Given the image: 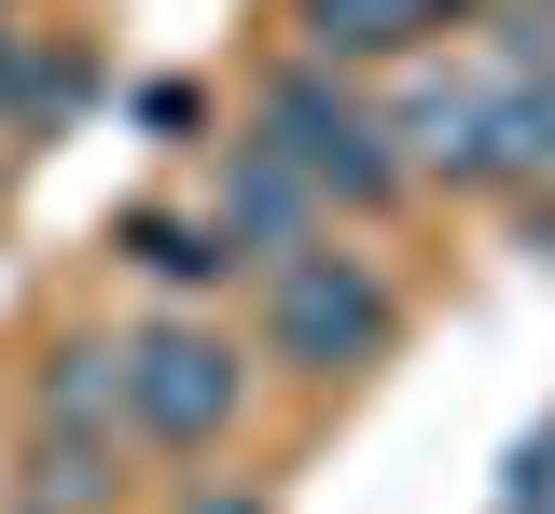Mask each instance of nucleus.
<instances>
[{
  "instance_id": "0eeeda50",
  "label": "nucleus",
  "mask_w": 555,
  "mask_h": 514,
  "mask_svg": "<svg viewBox=\"0 0 555 514\" xmlns=\"http://www.w3.org/2000/svg\"><path fill=\"white\" fill-rule=\"evenodd\" d=\"M126 236H139V265H167V279H222V265H236L222 236H195V222H167V209H139Z\"/></svg>"
},
{
  "instance_id": "f03ea898",
  "label": "nucleus",
  "mask_w": 555,
  "mask_h": 514,
  "mask_svg": "<svg viewBox=\"0 0 555 514\" xmlns=\"http://www.w3.org/2000/svg\"><path fill=\"white\" fill-rule=\"evenodd\" d=\"M403 320H389V279L375 265H347V250H278L264 265V348L278 362H306V375H347V362H375Z\"/></svg>"
},
{
  "instance_id": "f257e3e1",
  "label": "nucleus",
  "mask_w": 555,
  "mask_h": 514,
  "mask_svg": "<svg viewBox=\"0 0 555 514\" xmlns=\"http://www.w3.org/2000/svg\"><path fill=\"white\" fill-rule=\"evenodd\" d=\"M250 153H278L306 195H334V209H389L403 195V153H389V126L347 98L334 70H278L264 83V140Z\"/></svg>"
},
{
  "instance_id": "39448f33",
  "label": "nucleus",
  "mask_w": 555,
  "mask_h": 514,
  "mask_svg": "<svg viewBox=\"0 0 555 514\" xmlns=\"http://www.w3.org/2000/svg\"><path fill=\"white\" fill-rule=\"evenodd\" d=\"M306 209H320V195H306V181H292L278 153H250V167L222 181V236H236L250 265H278V250H306Z\"/></svg>"
},
{
  "instance_id": "423d86ee",
  "label": "nucleus",
  "mask_w": 555,
  "mask_h": 514,
  "mask_svg": "<svg viewBox=\"0 0 555 514\" xmlns=\"http://www.w3.org/2000/svg\"><path fill=\"white\" fill-rule=\"evenodd\" d=\"M42 403H56V432H98V417H112V348H56Z\"/></svg>"
},
{
  "instance_id": "7ed1b4c3",
  "label": "nucleus",
  "mask_w": 555,
  "mask_h": 514,
  "mask_svg": "<svg viewBox=\"0 0 555 514\" xmlns=\"http://www.w3.org/2000/svg\"><path fill=\"white\" fill-rule=\"evenodd\" d=\"M112 403H126L153 445H222V432H236V403H250V375H236V348H222V334L153 320V334H126V348H112Z\"/></svg>"
},
{
  "instance_id": "20e7f679",
  "label": "nucleus",
  "mask_w": 555,
  "mask_h": 514,
  "mask_svg": "<svg viewBox=\"0 0 555 514\" xmlns=\"http://www.w3.org/2000/svg\"><path fill=\"white\" fill-rule=\"evenodd\" d=\"M473 0H306V42L320 56H416L430 28H459Z\"/></svg>"
},
{
  "instance_id": "6e6552de",
  "label": "nucleus",
  "mask_w": 555,
  "mask_h": 514,
  "mask_svg": "<svg viewBox=\"0 0 555 514\" xmlns=\"http://www.w3.org/2000/svg\"><path fill=\"white\" fill-rule=\"evenodd\" d=\"M0 112H42V70H28V28L0 14Z\"/></svg>"
}]
</instances>
